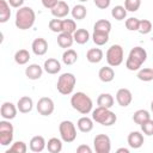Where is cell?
Returning <instances> with one entry per match:
<instances>
[{"mask_svg": "<svg viewBox=\"0 0 153 153\" xmlns=\"http://www.w3.org/2000/svg\"><path fill=\"white\" fill-rule=\"evenodd\" d=\"M30 60V53L26 49H20L14 54V61L18 65H25Z\"/></svg>", "mask_w": 153, "mask_h": 153, "instance_id": "cell-32", "label": "cell"}, {"mask_svg": "<svg viewBox=\"0 0 153 153\" xmlns=\"http://www.w3.org/2000/svg\"><path fill=\"white\" fill-rule=\"evenodd\" d=\"M78 60V54L75 50L73 49H67L63 54H62V62L67 66H71L73 63H75Z\"/></svg>", "mask_w": 153, "mask_h": 153, "instance_id": "cell-31", "label": "cell"}, {"mask_svg": "<svg viewBox=\"0 0 153 153\" xmlns=\"http://www.w3.org/2000/svg\"><path fill=\"white\" fill-rule=\"evenodd\" d=\"M42 73H43V68L39 65H37V63H32L29 67H26V69H25V75L30 80L39 79L42 76Z\"/></svg>", "mask_w": 153, "mask_h": 153, "instance_id": "cell-18", "label": "cell"}, {"mask_svg": "<svg viewBox=\"0 0 153 153\" xmlns=\"http://www.w3.org/2000/svg\"><path fill=\"white\" fill-rule=\"evenodd\" d=\"M35 20H36V13L31 7L23 6L19 10H17L14 24L19 30H27L32 27Z\"/></svg>", "mask_w": 153, "mask_h": 153, "instance_id": "cell-1", "label": "cell"}, {"mask_svg": "<svg viewBox=\"0 0 153 153\" xmlns=\"http://www.w3.org/2000/svg\"><path fill=\"white\" fill-rule=\"evenodd\" d=\"M43 68L48 74H57L61 71V63L56 59H48L44 61Z\"/></svg>", "mask_w": 153, "mask_h": 153, "instance_id": "cell-17", "label": "cell"}, {"mask_svg": "<svg viewBox=\"0 0 153 153\" xmlns=\"http://www.w3.org/2000/svg\"><path fill=\"white\" fill-rule=\"evenodd\" d=\"M8 4H10V6H12L14 8H20V7H23L24 0H8Z\"/></svg>", "mask_w": 153, "mask_h": 153, "instance_id": "cell-46", "label": "cell"}, {"mask_svg": "<svg viewBox=\"0 0 153 153\" xmlns=\"http://www.w3.org/2000/svg\"><path fill=\"white\" fill-rule=\"evenodd\" d=\"M76 31V24L73 19H63L62 20V32L74 33Z\"/></svg>", "mask_w": 153, "mask_h": 153, "instance_id": "cell-36", "label": "cell"}, {"mask_svg": "<svg viewBox=\"0 0 153 153\" xmlns=\"http://www.w3.org/2000/svg\"><path fill=\"white\" fill-rule=\"evenodd\" d=\"M92 118L94 122L105 127H110L115 124V122L117 121V116L115 115V112H112L108 108H102V106H98L92 111Z\"/></svg>", "mask_w": 153, "mask_h": 153, "instance_id": "cell-4", "label": "cell"}, {"mask_svg": "<svg viewBox=\"0 0 153 153\" xmlns=\"http://www.w3.org/2000/svg\"><path fill=\"white\" fill-rule=\"evenodd\" d=\"M139 24H140V20L135 17H130L126 20V27L129 30V31H137L139 29Z\"/></svg>", "mask_w": 153, "mask_h": 153, "instance_id": "cell-40", "label": "cell"}, {"mask_svg": "<svg viewBox=\"0 0 153 153\" xmlns=\"http://www.w3.org/2000/svg\"><path fill=\"white\" fill-rule=\"evenodd\" d=\"M59 131H60V136L62 141L67 143L73 142L76 137V129L72 121H67V120L62 121L59 126Z\"/></svg>", "mask_w": 153, "mask_h": 153, "instance_id": "cell-6", "label": "cell"}, {"mask_svg": "<svg viewBox=\"0 0 153 153\" xmlns=\"http://www.w3.org/2000/svg\"><path fill=\"white\" fill-rule=\"evenodd\" d=\"M93 1H94V5L100 10L108 8L110 6V2H111V0H93Z\"/></svg>", "mask_w": 153, "mask_h": 153, "instance_id": "cell-43", "label": "cell"}, {"mask_svg": "<svg viewBox=\"0 0 153 153\" xmlns=\"http://www.w3.org/2000/svg\"><path fill=\"white\" fill-rule=\"evenodd\" d=\"M17 110L18 108L11 103V102H5L2 103L1 105V109H0V114H1V117L4 120H13L16 116H17Z\"/></svg>", "mask_w": 153, "mask_h": 153, "instance_id": "cell-11", "label": "cell"}, {"mask_svg": "<svg viewBox=\"0 0 153 153\" xmlns=\"http://www.w3.org/2000/svg\"><path fill=\"white\" fill-rule=\"evenodd\" d=\"M114 102H115L114 100V97L110 93H102L97 98V104H98V106H102V108L110 109V108H112Z\"/></svg>", "mask_w": 153, "mask_h": 153, "instance_id": "cell-24", "label": "cell"}, {"mask_svg": "<svg viewBox=\"0 0 153 153\" xmlns=\"http://www.w3.org/2000/svg\"><path fill=\"white\" fill-rule=\"evenodd\" d=\"M47 148L50 153H60L62 151V141L57 137H51L47 142Z\"/></svg>", "mask_w": 153, "mask_h": 153, "instance_id": "cell-29", "label": "cell"}, {"mask_svg": "<svg viewBox=\"0 0 153 153\" xmlns=\"http://www.w3.org/2000/svg\"><path fill=\"white\" fill-rule=\"evenodd\" d=\"M71 105L74 110L82 115H87L92 111V99L84 92H76L71 98Z\"/></svg>", "mask_w": 153, "mask_h": 153, "instance_id": "cell-2", "label": "cell"}, {"mask_svg": "<svg viewBox=\"0 0 153 153\" xmlns=\"http://www.w3.org/2000/svg\"><path fill=\"white\" fill-rule=\"evenodd\" d=\"M105 57H106V62L109 63V66H111V67L120 66L123 62V48L120 44L111 45L108 49Z\"/></svg>", "mask_w": 153, "mask_h": 153, "instance_id": "cell-7", "label": "cell"}, {"mask_svg": "<svg viewBox=\"0 0 153 153\" xmlns=\"http://www.w3.org/2000/svg\"><path fill=\"white\" fill-rule=\"evenodd\" d=\"M149 118H151V115H149V112H148L147 110H145V109H140V110L135 111L134 115H133V121H134L136 124H139V126H141L143 122H146V121L149 120Z\"/></svg>", "mask_w": 153, "mask_h": 153, "instance_id": "cell-28", "label": "cell"}, {"mask_svg": "<svg viewBox=\"0 0 153 153\" xmlns=\"http://www.w3.org/2000/svg\"><path fill=\"white\" fill-rule=\"evenodd\" d=\"M75 82H76V79H75L73 73H63L57 79L56 88L61 94L68 96V94H71L73 92Z\"/></svg>", "mask_w": 153, "mask_h": 153, "instance_id": "cell-5", "label": "cell"}, {"mask_svg": "<svg viewBox=\"0 0 153 153\" xmlns=\"http://www.w3.org/2000/svg\"><path fill=\"white\" fill-rule=\"evenodd\" d=\"M26 151L27 147L24 141H16L14 143H12L10 149L6 151V153H26Z\"/></svg>", "mask_w": 153, "mask_h": 153, "instance_id": "cell-34", "label": "cell"}, {"mask_svg": "<svg viewBox=\"0 0 153 153\" xmlns=\"http://www.w3.org/2000/svg\"><path fill=\"white\" fill-rule=\"evenodd\" d=\"M31 48H32V51H33L35 55L42 56L48 51V42L44 38H41V37L35 38L32 44H31Z\"/></svg>", "mask_w": 153, "mask_h": 153, "instance_id": "cell-14", "label": "cell"}, {"mask_svg": "<svg viewBox=\"0 0 153 153\" xmlns=\"http://www.w3.org/2000/svg\"><path fill=\"white\" fill-rule=\"evenodd\" d=\"M73 38L78 44H85L90 39V33L86 29H76V31L73 33Z\"/></svg>", "mask_w": 153, "mask_h": 153, "instance_id": "cell-25", "label": "cell"}, {"mask_svg": "<svg viewBox=\"0 0 153 153\" xmlns=\"http://www.w3.org/2000/svg\"><path fill=\"white\" fill-rule=\"evenodd\" d=\"M111 16L116 19V20H123L127 17V10L124 6L117 5L111 10Z\"/></svg>", "mask_w": 153, "mask_h": 153, "instance_id": "cell-35", "label": "cell"}, {"mask_svg": "<svg viewBox=\"0 0 153 153\" xmlns=\"http://www.w3.org/2000/svg\"><path fill=\"white\" fill-rule=\"evenodd\" d=\"M76 126L81 133H90L93 129V118H90L87 116L80 117L76 122Z\"/></svg>", "mask_w": 153, "mask_h": 153, "instance_id": "cell-21", "label": "cell"}, {"mask_svg": "<svg viewBox=\"0 0 153 153\" xmlns=\"http://www.w3.org/2000/svg\"><path fill=\"white\" fill-rule=\"evenodd\" d=\"M147 60V51L141 47H134L128 55L126 67L129 71H139L142 63Z\"/></svg>", "mask_w": 153, "mask_h": 153, "instance_id": "cell-3", "label": "cell"}, {"mask_svg": "<svg viewBox=\"0 0 153 153\" xmlns=\"http://www.w3.org/2000/svg\"><path fill=\"white\" fill-rule=\"evenodd\" d=\"M141 6V0H126L124 7L129 12H136Z\"/></svg>", "mask_w": 153, "mask_h": 153, "instance_id": "cell-39", "label": "cell"}, {"mask_svg": "<svg viewBox=\"0 0 153 153\" xmlns=\"http://www.w3.org/2000/svg\"><path fill=\"white\" fill-rule=\"evenodd\" d=\"M151 110H152V114H153V100H152V103H151Z\"/></svg>", "mask_w": 153, "mask_h": 153, "instance_id": "cell-48", "label": "cell"}, {"mask_svg": "<svg viewBox=\"0 0 153 153\" xmlns=\"http://www.w3.org/2000/svg\"><path fill=\"white\" fill-rule=\"evenodd\" d=\"M92 41L97 45H104L109 41V33L104 31H93L92 33Z\"/></svg>", "mask_w": 153, "mask_h": 153, "instance_id": "cell-27", "label": "cell"}, {"mask_svg": "<svg viewBox=\"0 0 153 153\" xmlns=\"http://www.w3.org/2000/svg\"><path fill=\"white\" fill-rule=\"evenodd\" d=\"M13 141V126L8 120L0 122V145L8 146Z\"/></svg>", "mask_w": 153, "mask_h": 153, "instance_id": "cell-8", "label": "cell"}, {"mask_svg": "<svg viewBox=\"0 0 153 153\" xmlns=\"http://www.w3.org/2000/svg\"><path fill=\"white\" fill-rule=\"evenodd\" d=\"M71 13H72V17H73L74 19H76V20H82V19L86 17V14H87V10H86V7H85L84 5L79 4V5H75V6L71 10Z\"/></svg>", "mask_w": 153, "mask_h": 153, "instance_id": "cell-30", "label": "cell"}, {"mask_svg": "<svg viewBox=\"0 0 153 153\" xmlns=\"http://www.w3.org/2000/svg\"><path fill=\"white\" fill-rule=\"evenodd\" d=\"M116 100L121 106H128L133 100V94L128 88H120L116 93Z\"/></svg>", "mask_w": 153, "mask_h": 153, "instance_id": "cell-12", "label": "cell"}, {"mask_svg": "<svg viewBox=\"0 0 153 153\" xmlns=\"http://www.w3.org/2000/svg\"><path fill=\"white\" fill-rule=\"evenodd\" d=\"M137 78L141 81H151L153 80V68H142L137 73Z\"/></svg>", "mask_w": 153, "mask_h": 153, "instance_id": "cell-37", "label": "cell"}, {"mask_svg": "<svg viewBox=\"0 0 153 153\" xmlns=\"http://www.w3.org/2000/svg\"><path fill=\"white\" fill-rule=\"evenodd\" d=\"M41 2H42V5H43L45 8L51 10V8L59 2V0H41Z\"/></svg>", "mask_w": 153, "mask_h": 153, "instance_id": "cell-44", "label": "cell"}, {"mask_svg": "<svg viewBox=\"0 0 153 153\" xmlns=\"http://www.w3.org/2000/svg\"><path fill=\"white\" fill-rule=\"evenodd\" d=\"M152 23L148 20V19H142L140 20V24H139V29L137 31L142 35H146V33H149L152 31Z\"/></svg>", "mask_w": 153, "mask_h": 153, "instance_id": "cell-38", "label": "cell"}, {"mask_svg": "<svg viewBox=\"0 0 153 153\" xmlns=\"http://www.w3.org/2000/svg\"><path fill=\"white\" fill-rule=\"evenodd\" d=\"M48 25L53 32H62V20L61 19H59V18L51 19V20H49Z\"/></svg>", "mask_w": 153, "mask_h": 153, "instance_id": "cell-41", "label": "cell"}, {"mask_svg": "<svg viewBox=\"0 0 153 153\" xmlns=\"http://www.w3.org/2000/svg\"><path fill=\"white\" fill-rule=\"evenodd\" d=\"M86 59L91 63H98L103 60V51L99 48H92L87 50L86 53Z\"/></svg>", "mask_w": 153, "mask_h": 153, "instance_id": "cell-22", "label": "cell"}, {"mask_svg": "<svg viewBox=\"0 0 153 153\" xmlns=\"http://www.w3.org/2000/svg\"><path fill=\"white\" fill-rule=\"evenodd\" d=\"M93 147L97 153H109L111 151L110 137L105 134H98L93 139Z\"/></svg>", "mask_w": 153, "mask_h": 153, "instance_id": "cell-9", "label": "cell"}, {"mask_svg": "<svg viewBox=\"0 0 153 153\" xmlns=\"http://www.w3.org/2000/svg\"><path fill=\"white\" fill-rule=\"evenodd\" d=\"M51 11V14L55 17V18H65L67 17V14L69 13V6L67 2L62 1V0H59V2L50 10Z\"/></svg>", "mask_w": 153, "mask_h": 153, "instance_id": "cell-13", "label": "cell"}, {"mask_svg": "<svg viewBox=\"0 0 153 153\" xmlns=\"http://www.w3.org/2000/svg\"><path fill=\"white\" fill-rule=\"evenodd\" d=\"M29 147H30V149H31L32 152L38 153V152H42V151L47 147V142H45V140H44L43 136L36 135V136H33V137L30 140Z\"/></svg>", "mask_w": 153, "mask_h": 153, "instance_id": "cell-15", "label": "cell"}, {"mask_svg": "<svg viewBox=\"0 0 153 153\" xmlns=\"http://www.w3.org/2000/svg\"><path fill=\"white\" fill-rule=\"evenodd\" d=\"M36 108H37V111H38L39 115H42V116H50L54 112L55 105H54V102H53L51 98L42 97V98L38 99Z\"/></svg>", "mask_w": 153, "mask_h": 153, "instance_id": "cell-10", "label": "cell"}, {"mask_svg": "<svg viewBox=\"0 0 153 153\" xmlns=\"http://www.w3.org/2000/svg\"><path fill=\"white\" fill-rule=\"evenodd\" d=\"M127 141L131 148H134V149L140 148L143 145V135L140 131H131V133H129Z\"/></svg>", "mask_w": 153, "mask_h": 153, "instance_id": "cell-16", "label": "cell"}, {"mask_svg": "<svg viewBox=\"0 0 153 153\" xmlns=\"http://www.w3.org/2000/svg\"><path fill=\"white\" fill-rule=\"evenodd\" d=\"M80 2H86V1H88V0H79Z\"/></svg>", "mask_w": 153, "mask_h": 153, "instance_id": "cell-49", "label": "cell"}, {"mask_svg": "<svg viewBox=\"0 0 153 153\" xmlns=\"http://www.w3.org/2000/svg\"><path fill=\"white\" fill-rule=\"evenodd\" d=\"M98 76L103 82H110L115 78V72L111 68V66L110 67H102L98 72Z\"/></svg>", "mask_w": 153, "mask_h": 153, "instance_id": "cell-23", "label": "cell"}, {"mask_svg": "<svg viewBox=\"0 0 153 153\" xmlns=\"http://www.w3.org/2000/svg\"><path fill=\"white\" fill-rule=\"evenodd\" d=\"M11 17L10 4L6 0H0V23H6Z\"/></svg>", "mask_w": 153, "mask_h": 153, "instance_id": "cell-26", "label": "cell"}, {"mask_svg": "<svg viewBox=\"0 0 153 153\" xmlns=\"http://www.w3.org/2000/svg\"><path fill=\"white\" fill-rule=\"evenodd\" d=\"M17 108H18L19 112H22V114H27V112H30V111L32 110V108H33V102H32V99H31L30 97L24 96V97H22V98L18 99Z\"/></svg>", "mask_w": 153, "mask_h": 153, "instance_id": "cell-19", "label": "cell"}, {"mask_svg": "<svg viewBox=\"0 0 153 153\" xmlns=\"http://www.w3.org/2000/svg\"><path fill=\"white\" fill-rule=\"evenodd\" d=\"M74 42V38H73V33H68V32H60L59 36H57V44L63 48V49H67V48H71L72 44Z\"/></svg>", "mask_w": 153, "mask_h": 153, "instance_id": "cell-20", "label": "cell"}, {"mask_svg": "<svg viewBox=\"0 0 153 153\" xmlns=\"http://www.w3.org/2000/svg\"><path fill=\"white\" fill-rule=\"evenodd\" d=\"M141 130L143 134H146L147 136H152L153 135V120H147L146 122H143L141 126Z\"/></svg>", "mask_w": 153, "mask_h": 153, "instance_id": "cell-42", "label": "cell"}, {"mask_svg": "<svg viewBox=\"0 0 153 153\" xmlns=\"http://www.w3.org/2000/svg\"><path fill=\"white\" fill-rule=\"evenodd\" d=\"M76 153H92V149L87 145H80L76 148Z\"/></svg>", "mask_w": 153, "mask_h": 153, "instance_id": "cell-45", "label": "cell"}, {"mask_svg": "<svg viewBox=\"0 0 153 153\" xmlns=\"http://www.w3.org/2000/svg\"><path fill=\"white\" fill-rule=\"evenodd\" d=\"M117 153H129V149L122 147V148H118V149H117Z\"/></svg>", "mask_w": 153, "mask_h": 153, "instance_id": "cell-47", "label": "cell"}, {"mask_svg": "<svg viewBox=\"0 0 153 153\" xmlns=\"http://www.w3.org/2000/svg\"><path fill=\"white\" fill-rule=\"evenodd\" d=\"M93 30L96 31H104V32H110L111 31V23L106 19H99L94 23Z\"/></svg>", "mask_w": 153, "mask_h": 153, "instance_id": "cell-33", "label": "cell"}]
</instances>
